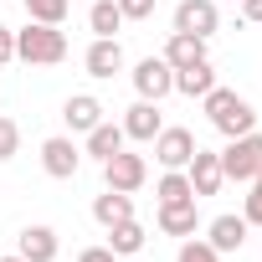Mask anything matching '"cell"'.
Segmentation results:
<instances>
[{
  "mask_svg": "<svg viewBox=\"0 0 262 262\" xmlns=\"http://www.w3.org/2000/svg\"><path fill=\"white\" fill-rule=\"evenodd\" d=\"M201 108H206V118L221 128L226 139H242V134H252V128H257L252 103H247V98H236L231 88H211V93L201 98Z\"/></svg>",
  "mask_w": 262,
  "mask_h": 262,
  "instance_id": "obj_1",
  "label": "cell"
},
{
  "mask_svg": "<svg viewBox=\"0 0 262 262\" xmlns=\"http://www.w3.org/2000/svg\"><path fill=\"white\" fill-rule=\"evenodd\" d=\"M16 57L31 62V67H57V62L67 57V31H62V26L26 21V31H16Z\"/></svg>",
  "mask_w": 262,
  "mask_h": 262,
  "instance_id": "obj_2",
  "label": "cell"
},
{
  "mask_svg": "<svg viewBox=\"0 0 262 262\" xmlns=\"http://www.w3.org/2000/svg\"><path fill=\"white\" fill-rule=\"evenodd\" d=\"M221 175L226 180H257L262 175V134L252 128V134H242V139H226V149H221Z\"/></svg>",
  "mask_w": 262,
  "mask_h": 262,
  "instance_id": "obj_3",
  "label": "cell"
},
{
  "mask_svg": "<svg viewBox=\"0 0 262 262\" xmlns=\"http://www.w3.org/2000/svg\"><path fill=\"white\" fill-rule=\"evenodd\" d=\"M103 180H108V190L134 195V190L149 180V165H144V155H128V149H118L113 160H103Z\"/></svg>",
  "mask_w": 262,
  "mask_h": 262,
  "instance_id": "obj_4",
  "label": "cell"
},
{
  "mask_svg": "<svg viewBox=\"0 0 262 262\" xmlns=\"http://www.w3.org/2000/svg\"><path fill=\"white\" fill-rule=\"evenodd\" d=\"M41 170H47L52 180H72V175L82 170V149L72 144V134H52V139L41 144Z\"/></svg>",
  "mask_w": 262,
  "mask_h": 262,
  "instance_id": "obj_5",
  "label": "cell"
},
{
  "mask_svg": "<svg viewBox=\"0 0 262 262\" xmlns=\"http://www.w3.org/2000/svg\"><path fill=\"white\" fill-rule=\"evenodd\" d=\"M134 88H139V98L160 103V98L175 93V67H170L165 57H144V62L134 67Z\"/></svg>",
  "mask_w": 262,
  "mask_h": 262,
  "instance_id": "obj_6",
  "label": "cell"
},
{
  "mask_svg": "<svg viewBox=\"0 0 262 262\" xmlns=\"http://www.w3.org/2000/svg\"><path fill=\"white\" fill-rule=\"evenodd\" d=\"M221 26V11H216V0H180L175 6V31H190V36H216Z\"/></svg>",
  "mask_w": 262,
  "mask_h": 262,
  "instance_id": "obj_7",
  "label": "cell"
},
{
  "mask_svg": "<svg viewBox=\"0 0 262 262\" xmlns=\"http://www.w3.org/2000/svg\"><path fill=\"white\" fill-rule=\"evenodd\" d=\"M190 155H195V134H190V128H160V134H155V160L165 170H185Z\"/></svg>",
  "mask_w": 262,
  "mask_h": 262,
  "instance_id": "obj_8",
  "label": "cell"
},
{
  "mask_svg": "<svg viewBox=\"0 0 262 262\" xmlns=\"http://www.w3.org/2000/svg\"><path fill=\"white\" fill-rule=\"evenodd\" d=\"M185 180H190V190H195V201L201 195H216L221 190V155H211V149H201L195 144V155H190V165H185Z\"/></svg>",
  "mask_w": 262,
  "mask_h": 262,
  "instance_id": "obj_9",
  "label": "cell"
},
{
  "mask_svg": "<svg viewBox=\"0 0 262 262\" xmlns=\"http://www.w3.org/2000/svg\"><path fill=\"white\" fill-rule=\"evenodd\" d=\"M165 128V118H160V103H149V98H139L134 108L123 113V139H139V144H155V134Z\"/></svg>",
  "mask_w": 262,
  "mask_h": 262,
  "instance_id": "obj_10",
  "label": "cell"
},
{
  "mask_svg": "<svg viewBox=\"0 0 262 262\" xmlns=\"http://www.w3.org/2000/svg\"><path fill=\"white\" fill-rule=\"evenodd\" d=\"M82 67H88V77H113V72H123V47H118V36H93Z\"/></svg>",
  "mask_w": 262,
  "mask_h": 262,
  "instance_id": "obj_11",
  "label": "cell"
},
{
  "mask_svg": "<svg viewBox=\"0 0 262 262\" xmlns=\"http://www.w3.org/2000/svg\"><path fill=\"white\" fill-rule=\"evenodd\" d=\"M62 123L72 128V134H88V128L103 123V103H98L93 93H72V98L62 103Z\"/></svg>",
  "mask_w": 262,
  "mask_h": 262,
  "instance_id": "obj_12",
  "label": "cell"
},
{
  "mask_svg": "<svg viewBox=\"0 0 262 262\" xmlns=\"http://www.w3.org/2000/svg\"><path fill=\"white\" fill-rule=\"evenodd\" d=\"M206 242H211L221 257H226V252H242V242H247V216H231V211L216 216V221L206 226Z\"/></svg>",
  "mask_w": 262,
  "mask_h": 262,
  "instance_id": "obj_13",
  "label": "cell"
},
{
  "mask_svg": "<svg viewBox=\"0 0 262 262\" xmlns=\"http://www.w3.org/2000/svg\"><path fill=\"white\" fill-rule=\"evenodd\" d=\"M16 252H21L26 262H57L62 242H57V231H52V226H26V231H21V242H16Z\"/></svg>",
  "mask_w": 262,
  "mask_h": 262,
  "instance_id": "obj_14",
  "label": "cell"
},
{
  "mask_svg": "<svg viewBox=\"0 0 262 262\" xmlns=\"http://www.w3.org/2000/svg\"><path fill=\"white\" fill-rule=\"evenodd\" d=\"M165 62L180 72V67H195V62H206V36H190V31H170V41H165Z\"/></svg>",
  "mask_w": 262,
  "mask_h": 262,
  "instance_id": "obj_15",
  "label": "cell"
},
{
  "mask_svg": "<svg viewBox=\"0 0 262 262\" xmlns=\"http://www.w3.org/2000/svg\"><path fill=\"white\" fill-rule=\"evenodd\" d=\"M195 226H201V211H195V201L160 206V231H165V236H195Z\"/></svg>",
  "mask_w": 262,
  "mask_h": 262,
  "instance_id": "obj_16",
  "label": "cell"
},
{
  "mask_svg": "<svg viewBox=\"0 0 262 262\" xmlns=\"http://www.w3.org/2000/svg\"><path fill=\"white\" fill-rule=\"evenodd\" d=\"M134 216V195H123V190H103L98 201H93V221L108 231V226H118V221H128Z\"/></svg>",
  "mask_w": 262,
  "mask_h": 262,
  "instance_id": "obj_17",
  "label": "cell"
},
{
  "mask_svg": "<svg viewBox=\"0 0 262 262\" xmlns=\"http://www.w3.org/2000/svg\"><path fill=\"white\" fill-rule=\"evenodd\" d=\"M211 88H216V67H211V57L195 62V67H180V72H175V93H185V98H206Z\"/></svg>",
  "mask_w": 262,
  "mask_h": 262,
  "instance_id": "obj_18",
  "label": "cell"
},
{
  "mask_svg": "<svg viewBox=\"0 0 262 262\" xmlns=\"http://www.w3.org/2000/svg\"><path fill=\"white\" fill-rule=\"evenodd\" d=\"M118 149H123V123H108V118H103L98 128H88V155H93L98 165L113 160Z\"/></svg>",
  "mask_w": 262,
  "mask_h": 262,
  "instance_id": "obj_19",
  "label": "cell"
},
{
  "mask_svg": "<svg viewBox=\"0 0 262 262\" xmlns=\"http://www.w3.org/2000/svg\"><path fill=\"white\" fill-rule=\"evenodd\" d=\"M108 252L113 257H134V252H144V226L128 216V221H118V226H108Z\"/></svg>",
  "mask_w": 262,
  "mask_h": 262,
  "instance_id": "obj_20",
  "label": "cell"
},
{
  "mask_svg": "<svg viewBox=\"0 0 262 262\" xmlns=\"http://www.w3.org/2000/svg\"><path fill=\"white\" fill-rule=\"evenodd\" d=\"M123 26V11L113 6V0H93V11H88V31L93 36H113Z\"/></svg>",
  "mask_w": 262,
  "mask_h": 262,
  "instance_id": "obj_21",
  "label": "cell"
},
{
  "mask_svg": "<svg viewBox=\"0 0 262 262\" xmlns=\"http://www.w3.org/2000/svg\"><path fill=\"white\" fill-rule=\"evenodd\" d=\"M155 195H160V206H175V201H195V190H190L185 170H165V175H160V185H155Z\"/></svg>",
  "mask_w": 262,
  "mask_h": 262,
  "instance_id": "obj_22",
  "label": "cell"
},
{
  "mask_svg": "<svg viewBox=\"0 0 262 262\" xmlns=\"http://www.w3.org/2000/svg\"><path fill=\"white\" fill-rule=\"evenodd\" d=\"M67 11H72V0H26V16L41 21V26H62Z\"/></svg>",
  "mask_w": 262,
  "mask_h": 262,
  "instance_id": "obj_23",
  "label": "cell"
},
{
  "mask_svg": "<svg viewBox=\"0 0 262 262\" xmlns=\"http://www.w3.org/2000/svg\"><path fill=\"white\" fill-rule=\"evenodd\" d=\"M175 262H221V252H216L211 242H195V236H185V242H180V252H175Z\"/></svg>",
  "mask_w": 262,
  "mask_h": 262,
  "instance_id": "obj_24",
  "label": "cell"
},
{
  "mask_svg": "<svg viewBox=\"0 0 262 262\" xmlns=\"http://www.w3.org/2000/svg\"><path fill=\"white\" fill-rule=\"evenodd\" d=\"M16 155H21V123L0 118V160H16Z\"/></svg>",
  "mask_w": 262,
  "mask_h": 262,
  "instance_id": "obj_25",
  "label": "cell"
},
{
  "mask_svg": "<svg viewBox=\"0 0 262 262\" xmlns=\"http://www.w3.org/2000/svg\"><path fill=\"white\" fill-rule=\"evenodd\" d=\"M252 190H247V201H242V216H247V226H262V175L257 180H247Z\"/></svg>",
  "mask_w": 262,
  "mask_h": 262,
  "instance_id": "obj_26",
  "label": "cell"
},
{
  "mask_svg": "<svg viewBox=\"0 0 262 262\" xmlns=\"http://www.w3.org/2000/svg\"><path fill=\"white\" fill-rule=\"evenodd\" d=\"M113 6L123 11V21H149L155 16V0H113Z\"/></svg>",
  "mask_w": 262,
  "mask_h": 262,
  "instance_id": "obj_27",
  "label": "cell"
},
{
  "mask_svg": "<svg viewBox=\"0 0 262 262\" xmlns=\"http://www.w3.org/2000/svg\"><path fill=\"white\" fill-rule=\"evenodd\" d=\"M6 62H16V31L0 26V67H6Z\"/></svg>",
  "mask_w": 262,
  "mask_h": 262,
  "instance_id": "obj_28",
  "label": "cell"
},
{
  "mask_svg": "<svg viewBox=\"0 0 262 262\" xmlns=\"http://www.w3.org/2000/svg\"><path fill=\"white\" fill-rule=\"evenodd\" d=\"M77 262H118V257H113L108 247H82V252H77Z\"/></svg>",
  "mask_w": 262,
  "mask_h": 262,
  "instance_id": "obj_29",
  "label": "cell"
},
{
  "mask_svg": "<svg viewBox=\"0 0 262 262\" xmlns=\"http://www.w3.org/2000/svg\"><path fill=\"white\" fill-rule=\"evenodd\" d=\"M242 6V21H262V0H236Z\"/></svg>",
  "mask_w": 262,
  "mask_h": 262,
  "instance_id": "obj_30",
  "label": "cell"
},
{
  "mask_svg": "<svg viewBox=\"0 0 262 262\" xmlns=\"http://www.w3.org/2000/svg\"><path fill=\"white\" fill-rule=\"evenodd\" d=\"M0 262H26V257H21V252H11V257H0Z\"/></svg>",
  "mask_w": 262,
  "mask_h": 262,
  "instance_id": "obj_31",
  "label": "cell"
},
{
  "mask_svg": "<svg viewBox=\"0 0 262 262\" xmlns=\"http://www.w3.org/2000/svg\"><path fill=\"white\" fill-rule=\"evenodd\" d=\"M231 6H236V0H231Z\"/></svg>",
  "mask_w": 262,
  "mask_h": 262,
  "instance_id": "obj_32",
  "label": "cell"
}]
</instances>
